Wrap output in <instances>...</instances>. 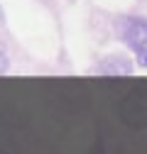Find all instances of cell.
I'll return each instance as SVG.
<instances>
[{"mask_svg":"<svg viewBox=\"0 0 147 154\" xmlns=\"http://www.w3.org/2000/svg\"><path fill=\"white\" fill-rule=\"evenodd\" d=\"M120 39L133 49L135 59L147 66V17H127L120 25Z\"/></svg>","mask_w":147,"mask_h":154,"instance_id":"6da1fadb","label":"cell"}]
</instances>
